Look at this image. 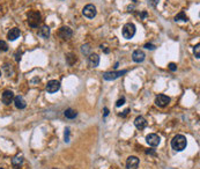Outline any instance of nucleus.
Instances as JSON below:
<instances>
[{"instance_id":"obj_1","label":"nucleus","mask_w":200,"mask_h":169,"mask_svg":"<svg viewBox=\"0 0 200 169\" xmlns=\"http://www.w3.org/2000/svg\"><path fill=\"white\" fill-rule=\"evenodd\" d=\"M186 145H187V141H186V138H185L183 135H177L175 136L172 140H171V147L174 148L175 151H181L185 150L186 148Z\"/></svg>"},{"instance_id":"obj_2","label":"nucleus","mask_w":200,"mask_h":169,"mask_svg":"<svg viewBox=\"0 0 200 169\" xmlns=\"http://www.w3.org/2000/svg\"><path fill=\"white\" fill-rule=\"evenodd\" d=\"M42 22L41 13L37 11H31L28 13V24L33 28H37Z\"/></svg>"},{"instance_id":"obj_3","label":"nucleus","mask_w":200,"mask_h":169,"mask_svg":"<svg viewBox=\"0 0 200 169\" xmlns=\"http://www.w3.org/2000/svg\"><path fill=\"white\" fill-rule=\"evenodd\" d=\"M136 26L133 23H126L123 29H121V34H123V37L126 39H131L136 35Z\"/></svg>"},{"instance_id":"obj_4","label":"nucleus","mask_w":200,"mask_h":169,"mask_svg":"<svg viewBox=\"0 0 200 169\" xmlns=\"http://www.w3.org/2000/svg\"><path fill=\"white\" fill-rule=\"evenodd\" d=\"M125 73H127L126 69H123V71H113V72H105V73L103 74V79L106 81L116 80L118 78H121V75H124Z\"/></svg>"},{"instance_id":"obj_5","label":"nucleus","mask_w":200,"mask_h":169,"mask_svg":"<svg viewBox=\"0 0 200 169\" xmlns=\"http://www.w3.org/2000/svg\"><path fill=\"white\" fill-rule=\"evenodd\" d=\"M96 13H97V11H96V7H95L94 5H87V6H85L82 9V14L86 18H88V19H94L95 16H96Z\"/></svg>"},{"instance_id":"obj_6","label":"nucleus","mask_w":200,"mask_h":169,"mask_svg":"<svg viewBox=\"0 0 200 169\" xmlns=\"http://www.w3.org/2000/svg\"><path fill=\"white\" fill-rule=\"evenodd\" d=\"M169 103H170V97L164 95V94H160V95H157L156 96V99H155V104L160 108L167 107Z\"/></svg>"},{"instance_id":"obj_7","label":"nucleus","mask_w":200,"mask_h":169,"mask_svg":"<svg viewBox=\"0 0 200 169\" xmlns=\"http://www.w3.org/2000/svg\"><path fill=\"white\" fill-rule=\"evenodd\" d=\"M146 141L149 146L151 147H156L160 145V142H161V138H160V136L155 135V133H151V135H148L146 137Z\"/></svg>"},{"instance_id":"obj_8","label":"nucleus","mask_w":200,"mask_h":169,"mask_svg":"<svg viewBox=\"0 0 200 169\" xmlns=\"http://www.w3.org/2000/svg\"><path fill=\"white\" fill-rule=\"evenodd\" d=\"M60 89V82L58 80H50L46 84V92L48 93H56Z\"/></svg>"},{"instance_id":"obj_9","label":"nucleus","mask_w":200,"mask_h":169,"mask_svg":"<svg viewBox=\"0 0 200 169\" xmlns=\"http://www.w3.org/2000/svg\"><path fill=\"white\" fill-rule=\"evenodd\" d=\"M14 93L12 92V90H5L3 96H1V100H3V103L8 105V104H11L13 101H14Z\"/></svg>"},{"instance_id":"obj_10","label":"nucleus","mask_w":200,"mask_h":169,"mask_svg":"<svg viewBox=\"0 0 200 169\" xmlns=\"http://www.w3.org/2000/svg\"><path fill=\"white\" fill-rule=\"evenodd\" d=\"M145 57H146V54L142 50H140V49H136V50L133 51L132 54V59L133 62L136 63H142L145 60Z\"/></svg>"},{"instance_id":"obj_11","label":"nucleus","mask_w":200,"mask_h":169,"mask_svg":"<svg viewBox=\"0 0 200 169\" xmlns=\"http://www.w3.org/2000/svg\"><path fill=\"white\" fill-rule=\"evenodd\" d=\"M72 35H73V31L71 28L61 27L60 29H59V36H60L63 39H69L72 37Z\"/></svg>"},{"instance_id":"obj_12","label":"nucleus","mask_w":200,"mask_h":169,"mask_svg":"<svg viewBox=\"0 0 200 169\" xmlns=\"http://www.w3.org/2000/svg\"><path fill=\"white\" fill-rule=\"evenodd\" d=\"M98 64H100V57H98L96 54H90L89 57H88V65L91 69H95L97 67Z\"/></svg>"},{"instance_id":"obj_13","label":"nucleus","mask_w":200,"mask_h":169,"mask_svg":"<svg viewBox=\"0 0 200 169\" xmlns=\"http://www.w3.org/2000/svg\"><path fill=\"white\" fill-rule=\"evenodd\" d=\"M139 166V159L136 156H130L126 161V168L127 169H136Z\"/></svg>"},{"instance_id":"obj_14","label":"nucleus","mask_w":200,"mask_h":169,"mask_svg":"<svg viewBox=\"0 0 200 169\" xmlns=\"http://www.w3.org/2000/svg\"><path fill=\"white\" fill-rule=\"evenodd\" d=\"M20 35H21V31H20L19 28H12L11 30L8 31L7 38L8 41H15L20 37Z\"/></svg>"},{"instance_id":"obj_15","label":"nucleus","mask_w":200,"mask_h":169,"mask_svg":"<svg viewBox=\"0 0 200 169\" xmlns=\"http://www.w3.org/2000/svg\"><path fill=\"white\" fill-rule=\"evenodd\" d=\"M134 125H136V129H139V130H144L145 127L147 126V120H146L142 116H138V117L134 119Z\"/></svg>"},{"instance_id":"obj_16","label":"nucleus","mask_w":200,"mask_h":169,"mask_svg":"<svg viewBox=\"0 0 200 169\" xmlns=\"http://www.w3.org/2000/svg\"><path fill=\"white\" fill-rule=\"evenodd\" d=\"M14 104H15V107L18 109H24L27 107L26 101H24V99L21 95H18L14 97Z\"/></svg>"},{"instance_id":"obj_17","label":"nucleus","mask_w":200,"mask_h":169,"mask_svg":"<svg viewBox=\"0 0 200 169\" xmlns=\"http://www.w3.org/2000/svg\"><path fill=\"white\" fill-rule=\"evenodd\" d=\"M38 36H41L42 38H49L50 36V28L48 26H42L38 30Z\"/></svg>"},{"instance_id":"obj_18","label":"nucleus","mask_w":200,"mask_h":169,"mask_svg":"<svg viewBox=\"0 0 200 169\" xmlns=\"http://www.w3.org/2000/svg\"><path fill=\"white\" fill-rule=\"evenodd\" d=\"M23 163V156L22 155H16L14 158L12 159V166L14 167V168H20V166Z\"/></svg>"},{"instance_id":"obj_19","label":"nucleus","mask_w":200,"mask_h":169,"mask_svg":"<svg viewBox=\"0 0 200 169\" xmlns=\"http://www.w3.org/2000/svg\"><path fill=\"white\" fill-rule=\"evenodd\" d=\"M64 115H65V117L66 118H68V119H73V118H75L76 116H78V112L75 111V110H73V109H66L65 110V112H64Z\"/></svg>"},{"instance_id":"obj_20","label":"nucleus","mask_w":200,"mask_h":169,"mask_svg":"<svg viewBox=\"0 0 200 169\" xmlns=\"http://www.w3.org/2000/svg\"><path fill=\"white\" fill-rule=\"evenodd\" d=\"M175 21H184V22H187L189 21V18L186 16L184 12H181V13H178L177 15L175 16Z\"/></svg>"},{"instance_id":"obj_21","label":"nucleus","mask_w":200,"mask_h":169,"mask_svg":"<svg viewBox=\"0 0 200 169\" xmlns=\"http://www.w3.org/2000/svg\"><path fill=\"white\" fill-rule=\"evenodd\" d=\"M66 60H67V63L69 65H73V64L76 62V58L73 54H66Z\"/></svg>"},{"instance_id":"obj_22","label":"nucleus","mask_w":200,"mask_h":169,"mask_svg":"<svg viewBox=\"0 0 200 169\" xmlns=\"http://www.w3.org/2000/svg\"><path fill=\"white\" fill-rule=\"evenodd\" d=\"M91 51V48L89 44H85V45L81 46V52L83 54H89V52Z\"/></svg>"},{"instance_id":"obj_23","label":"nucleus","mask_w":200,"mask_h":169,"mask_svg":"<svg viewBox=\"0 0 200 169\" xmlns=\"http://www.w3.org/2000/svg\"><path fill=\"white\" fill-rule=\"evenodd\" d=\"M8 51V45L5 41H0V54L1 52H6Z\"/></svg>"},{"instance_id":"obj_24","label":"nucleus","mask_w":200,"mask_h":169,"mask_svg":"<svg viewBox=\"0 0 200 169\" xmlns=\"http://www.w3.org/2000/svg\"><path fill=\"white\" fill-rule=\"evenodd\" d=\"M200 44L198 43L196 46H194V49H193V52H194V56H196V58L197 59H199L200 58Z\"/></svg>"},{"instance_id":"obj_25","label":"nucleus","mask_w":200,"mask_h":169,"mask_svg":"<svg viewBox=\"0 0 200 169\" xmlns=\"http://www.w3.org/2000/svg\"><path fill=\"white\" fill-rule=\"evenodd\" d=\"M64 138H65V141H66V142L69 141V127H66V129H65Z\"/></svg>"},{"instance_id":"obj_26","label":"nucleus","mask_w":200,"mask_h":169,"mask_svg":"<svg viewBox=\"0 0 200 169\" xmlns=\"http://www.w3.org/2000/svg\"><path fill=\"white\" fill-rule=\"evenodd\" d=\"M160 0H148V5L151 7H156V5L159 4Z\"/></svg>"},{"instance_id":"obj_27","label":"nucleus","mask_w":200,"mask_h":169,"mask_svg":"<svg viewBox=\"0 0 200 169\" xmlns=\"http://www.w3.org/2000/svg\"><path fill=\"white\" fill-rule=\"evenodd\" d=\"M125 103V97H121L119 100L116 102V107H121V105H124Z\"/></svg>"},{"instance_id":"obj_28","label":"nucleus","mask_w":200,"mask_h":169,"mask_svg":"<svg viewBox=\"0 0 200 169\" xmlns=\"http://www.w3.org/2000/svg\"><path fill=\"white\" fill-rule=\"evenodd\" d=\"M168 67H169V69H170V71H172V72H175V71L177 69V65H176L175 63H170Z\"/></svg>"},{"instance_id":"obj_29","label":"nucleus","mask_w":200,"mask_h":169,"mask_svg":"<svg viewBox=\"0 0 200 169\" xmlns=\"http://www.w3.org/2000/svg\"><path fill=\"white\" fill-rule=\"evenodd\" d=\"M145 48L148 49V50H154L156 46H155L154 44H149V43H147V44H145Z\"/></svg>"},{"instance_id":"obj_30","label":"nucleus","mask_w":200,"mask_h":169,"mask_svg":"<svg viewBox=\"0 0 200 169\" xmlns=\"http://www.w3.org/2000/svg\"><path fill=\"white\" fill-rule=\"evenodd\" d=\"M103 111H104V114H103L104 117H106V116L109 115V109H108V108H104V109H103Z\"/></svg>"},{"instance_id":"obj_31","label":"nucleus","mask_w":200,"mask_h":169,"mask_svg":"<svg viewBox=\"0 0 200 169\" xmlns=\"http://www.w3.org/2000/svg\"><path fill=\"white\" fill-rule=\"evenodd\" d=\"M128 112H130V109H126V110H125V111L123 112V114H121V117H125V116L127 115Z\"/></svg>"},{"instance_id":"obj_32","label":"nucleus","mask_w":200,"mask_h":169,"mask_svg":"<svg viewBox=\"0 0 200 169\" xmlns=\"http://www.w3.org/2000/svg\"><path fill=\"white\" fill-rule=\"evenodd\" d=\"M146 153H147V154H153V155H155V152H153V151H147Z\"/></svg>"},{"instance_id":"obj_33","label":"nucleus","mask_w":200,"mask_h":169,"mask_svg":"<svg viewBox=\"0 0 200 169\" xmlns=\"http://www.w3.org/2000/svg\"><path fill=\"white\" fill-rule=\"evenodd\" d=\"M0 75H1V72H0Z\"/></svg>"},{"instance_id":"obj_34","label":"nucleus","mask_w":200,"mask_h":169,"mask_svg":"<svg viewBox=\"0 0 200 169\" xmlns=\"http://www.w3.org/2000/svg\"><path fill=\"white\" fill-rule=\"evenodd\" d=\"M0 169H4V168H0Z\"/></svg>"}]
</instances>
